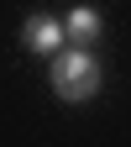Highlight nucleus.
<instances>
[{"instance_id": "nucleus-2", "label": "nucleus", "mask_w": 131, "mask_h": 147, "mask_svg": "<svg viewBox=\"0 0 131 147\" xmlns=\"http://www.w3.org/2000/svg\"><path fill=\"white\" fill-rule=\"evenodd\" d=\"M21 42L32 53H42V58H58V53L68 47V32H63V21H52V16H26Z\"/></svg>"}, {"instance_id": "nucleus-1", "label": "nucleus", "mask_w": 131, "mask_h": 147, "mask_svg": "<svg viewBox=\"0 0 131 147\" xmlns=\"http://www.w3.org/2000/svg\"><path fill=\"white\" fill-rule=\"evenodd\" d=\"M52 89H58V100L79 105V100H95L100 95V63L89 47H63L58 58H52Z\"/></svg>"}, {"instance_id": "nucleus-3", "label": "nucleus", "mask_w": 131, "mask_h": 147, "mask_svg": "<svg viewBox=\"0 0 131 147\" xmlns=\"http://www.w3.org/2000/svg\"><path fill=\"white\" fill-rule=\"evenodd\" d=\"M63 32H68V47H89L95 32H100V11L95 5H73L68 21H63Z\"/></svg>"}]
</instances>
